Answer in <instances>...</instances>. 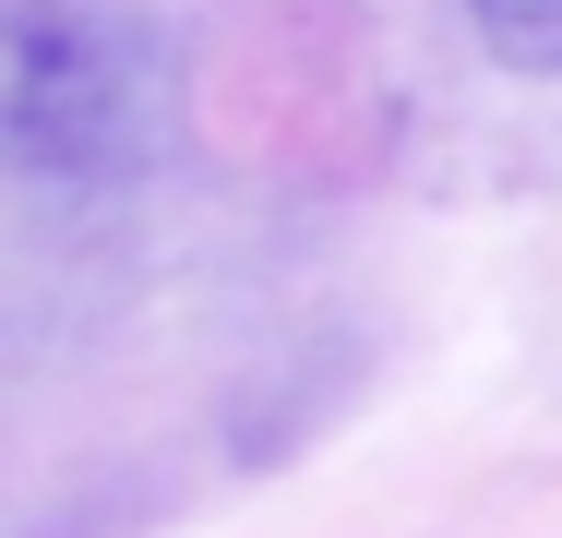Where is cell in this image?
<instances>
[{
	"mask_svg": "<svg viewBox=\"0 0 562 538\" xmlns=\"http://www.w3.org/2000/svg\"><path fill=\"white\" fill-rule=\"evenodd\" d=\"M467 24L503 72H562V0H467Z\"/></svg>",
	"mask_w": 562,
	"mask_h": 538,
	"instance_id": "obj_2",
	"label": "cell"
},
{
	"mask_svg": "<svg viewBox=\"0 0 562 538\" xmlns=\"http://www.w3.org/2000/svg\"><path fill=\"white\" fill-rule=\"evenodd\" d=\"M168 36L132 0H0V180L120 192L168 144Z\"/></svg>",
	"mask_w": 562,
	"mask_h": 538,
	"instance_id": "obj_1",
	"label": "cell"
}]
</instances>
